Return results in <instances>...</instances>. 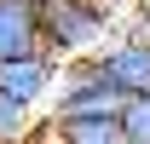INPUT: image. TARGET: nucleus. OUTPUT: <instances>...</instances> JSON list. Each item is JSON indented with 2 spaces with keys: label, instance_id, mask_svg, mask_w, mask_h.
Masks as SVG:
<instances>
[{
  "label": "nucleus",
  "instance_id": "1",
  "mask_svg": "<svg viewBox=\"0 0 150 144\" xmlns=\"http://www.w3.org/2000/svg\"><path fill=\"white\" fill-rule=\"evenodd\" d=\"M35 12H40V46L58 64H87L121 35L115 0H35Z\"/></svg>",
  "mask_w": 150,
  "mask_h": 144
},
{
  "label": "nucleus",
  "instance_id": "2",
  "mask_svg": "<svg viewBox=\"0 0 150 144\" xmlns=\"http://www.w3.org/2000/svg\"><path fill=\"white\" fill-rule=\"evenodd\" d=\"M121 92L98 75V64H64V81H58L52 104H46V121H115L121 115Z\"/></svg>",
  "mask_w": 150,
  "mask_h": 144
},
{
  "label": "nucleus",
  "instance_id": "3",
  "mask_svg": "<svg viewBox=\"0 0 150 144\" xmlns=\"http://www.w3.org/2000/svg\"><path fill=\"white\" fill-rule=\"evenodd\" d=\"M58 81H64V64H58L52 52H35V58H12V64H0V98L35 109V115H46Z\"/></svg>",
  "mask_w": 150,
  "mask_h": 144
},
{
  "label": "nucleus",
  "instance_id": "4",
  "mask_svg": "<svg viewBox=\"0 0 150 144\" xmlns=\"http://www.w3.org/2000/svg\"><path fill=\"white\" fill-rule=\"evenodd\" d=\"M93 64H98V75H104L121 98H150V35L127 29V35H115Z\"/></svg>",
  "mask_w": 150,
  "mask_h": 144
},
{
  "label": "nucleus",
  "instance_id": "5",
  "mask_svg": "<svg viewBox=\"0 0 150 144\" xmlns=\"http://www.w3.org/2000/svg\"><path fill=\"white\" fill-rule=\"evenodd\" d=\"M40 46V12L35 0H0V64L12 58H35Z\"/></svg>",
  "mask_w": 150,
  "mask_h": 144
},
{
  "label": "nucleus",
  "instance_id": "6",
  "mask_svg": "<svg viewBox=\"0 0 150 144\" xmlns=\"http://www.w3.org/2000/svg\"><path fill=\"white\" fill-rule=\"evenodd\" d=\"M46 144H127V138H121V115H115V121H52Z\"/></svg>",
  "mask_w": 150,
  "mask_h": 144
},
{
  "label": "nucleus",
  "instance_id": "7",
  "mask_svg": "<svg viewBox=\"0 0 150 144\" xmlns=\"http://www.w3.org/2000/svg\"><path fill=\"white\" fill-rule=\"evenodd\" d=\"M40 127H46V115L12 104V98H0V144H35Z\"/></svg>",
  "mask_w": 150,
  "mask_h": 144
},
{
  "label": "nucleus",
  "instance_id": "8",
  "mask_svg": "<svg viewBox=\"0 0 150 144\" xmlns=\"http://www.w3.org/2000/svg\"><path fill=\"white\" fill-rule=\"evenodd\" d=\"M121 138L127 144H150V98H127L121 104Z\"/></svg>",
  "mask_w": 150,
  "mask_h": 144
},
{
  "label": "nucleus",
  "instance_id": "9",
  "mask_svg": "<svg viewBox=\"0 0 150 144\" xmlns=\"http://www.w3.org/2000/svg\"><path fill=\"white\" fill-rule=\"evenodd\" d=\"M46 138H52V121H46V127H40V138H35V144H46Z\"/></svg>",
  "mask_w": 150,
  "mask_h": 144
}]
</instances>
